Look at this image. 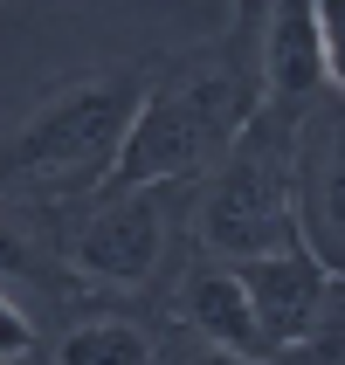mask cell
Returning a JSON list of instances; mask_svg holds the SVG:
<instances>
[{
	"mask_svg": "<svg viewBox=\"0 0 345 365\" xmlns=\"http://www.w3.org/2000/svg\"><path fill=\"white\" fill-rule=\"evenodd\" d=\"M256 118V56L235 35L145 62L111 186H201Z\"/></svg>",
	"mask_w": 345,
	"mask_h": 365,
	"instance_id": "cell-1",
	"label": "cell"
},
{
	"mask_svg": "<svg viewBox=\"0 0 345 365\" xmlns=\"http://www.w3.org/2000/svg\"><path fill=\"white\" fill-rule=\"evenodd\" d=\"M139 90H145V62H104L90 76L56 83L0 138V207L62 214V207L90 200L97 186H111Z\"/></svg>",
	"mask_w": 345,
	"mask_h": 365,
	"instance_id": "cell-2",
	"label": "cell"
},
{
	"mask_svg": "<svg viewBox=\"0 0 345 365\" xmlns=\"http://www.w3.org/2000/svg\"><path fill=\"white\" fill-rule=\"evenodd\" d=\"M186 242V186H97L56 214V255L76 289L139 297L166 289Z\"/></svg>",
	"mask_w": 345,
	"mask_h": 365,
	"instance_id": "cell-3",
	"label": "cell"
},
{
	"mask_svg": "<svg viewBox=\"0 0 345 365\" xmlns=\"http://www.w3.org/2000/svg\"><path fill=\"white\" fill-rule=\"evenodd\" d=\"M290 145H297V124L256 110L242 138L228 145V159L201 186H186V242L201 255L249 262V255L304 248L290 214Z\"/></svg>",
	"mask_w": 345,
	"mask_h": 365,
	"instance_id": "cell-4",
	"label": "cell"
},
{
	"mask_svg": "<svg viewBox=\"0 0 345 365\" xmlns=\"http://www.w3.org/2000/svg\"><path fill=\"white\" fill-rule=\"evenodd\" d=\"M290 214L297 242L345 276V97H325L290 145Z\"/></svg>",
	"mask_w": 345,
	"mask_h": 365,
	"instance_id": "cell-5",
	"label": "cell"
},
{
	"mask_svg": "<svg viewBox=\"0 0 345 365\" xmlns=\"http://www.w3.org/2000/svg\"><path fill=\"white\" fill-rule=\"evenodd\" d=\"M228 269H235V283H242V297H249L263 359L297 345V338H311V331L325 324V317H339V304H345V276L325 269L318 255H304V248L249 255V262H228Z\"/></svg>",
	"mask_w": 345,
	"mask_h": 365,
	"instance_id": "cell-6",
	"label": "cell"
},
{
	"mask_svg": "<svg viewBox=\"0 0 345 365\" xmlns=\"http://www.w3.org/2000/svg\"><path fill=\"white\" fill-rule=\"evenodd\" d=\"M166 317H173V331H186V338H207V345H221V351L263 359L249 297H242V283H235V269H228L221 255H201V248L180 255V269L166 276Z\"/></svg>",
	"mask_w": 345,
	"mask_h": 365,
	"instance_id": "cell-7",
	"label": "cell"
},
{
	"mask_svg": "<svg viewBox=\"0 0 345 365\" xmlns=\"http://www.w3.org/2000/svg\"><path fill=\"white\" fill-rule=\"evenodd\" d=\"M0 289L14 297L41 331L76 317L83 289L56 255V214H28V207H0Z\"/></svg>",
	"mask_w": 345,
	"mask_h": 365,
	"instance_id": "cell-8",
	"label": "cell"
},
{
	"mask_svg": "<svg viewBox=\"0 0 345 365\" xmlns=\"http://www.w3.org/2000/svg\"><path fill=\"white\" fill-rule=\"evenodd\" d=\"M159 331L124 317V310H97V317H62L49 338V365H152Z\"/></svg>",
	"mask_w": 345,
	"mask_h": 365,
	"instance_id": "cell-9",
	"label": "cell"
},
{
	"mask_svg": "<svg viewBox=\"0 0 345 365\" xmlns=\"http://www.w3.org/2000/svg\"><path fill=\"white\" fill-rule=\"evenodd\" d=\"M35 351H49V331L0 289V365H7V359H35Z\"/></svg>",
	"mask_w": 345,
	"mask_h": 365,
	"instance_id": "cell-10",
	"label": "cell"
},
{
	"mask_svg": "<svg viewBox=\"0 0 345 365\" xmlns=\"http://www.w3.org/2000/svg\"><path fill=\"white\" fill-rule=\"evenodd\" d=\"M152 365H263V359H242V351H221L207 345V338H186V331H166Z\"/></svg>",
	"mask_w": 345,
	"mask_h": 365,
	"instance_id": "cell-11",
	"label": "cell"
},
{
	"mask_svg": "<svg viewBox=\"0 0 345 365\" xmlns=\"http://www.w3.org/2000/svg\"><path fill=\"white\" fill-rule=\"evenodd\" d=\"M263 365H339V317H325V324L311 331V338H297V345L269 351Z\"/></svg>",
	"mask_w": 345,
	"mask_h": 365,
	"instance_id": "cell-12",
	"label": "cell"
},
{
	"mask_svg": "<svg viewBox=\"0 0 345 365\" xmlns=\"http://www.w3.org/2000/svg\"><path fill=\"white\" fill-rule=\"evenodd\" d=\"M263 7H269V0H228V35L242 41L249 56H256V28H263Z\"/></svg>",
	"mask_w": 345,
	"mask_h": 365,
	"instance_id": "cell-13",
	"label": "cell"
},
{
	"mask_svg": "<svg viewBox=\"0 0 345 365\" xmlns=\"http://www.w3.org/2000/svg\"><path fill=\"white\" fill-rule=\"evenodd\" d=\"M7 365H49V351H35V359H7Z\"/></svg>",
	"mask_w": 345,
	"mask_h": 365,
	"instance_id": "cell-14",
	"label": "cell"
}]
</instances>
